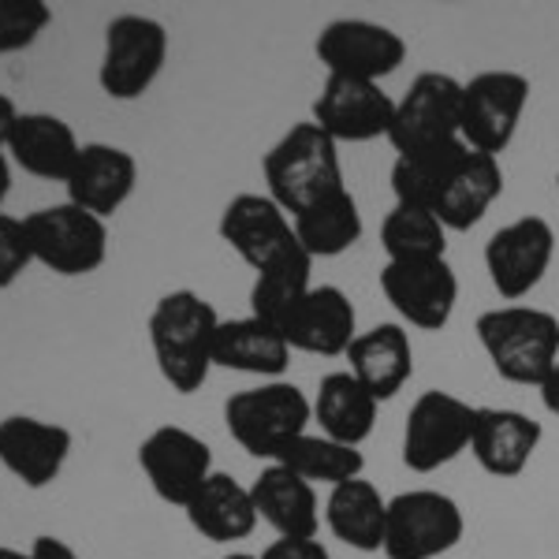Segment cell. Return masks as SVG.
<instances>
[{
  "instance_id": "cell-1",
  "label": "cell",
  "mask_w": 559,
  "mask_h": 559,
  "mask_svg": "<svg viewBox=\"0 0 559 559\" xmlns=\"http://www.w3.org/2000/svg\"><path fill=\"white\" fill-rule=\"evenodd\" d=\"M392 194L403 205L429 210L448 231H471L503 194L500 157L477 153L463 139L414 157H395Z\"/></svg>"
},
{
  "instance_id": "cell-2",
  "label": "cell",
  "mask_w": 559,
  "mask_h": 559,
  "mask_svg": "<svg viewBox=\"0 0 559 559\" xmlns=\"http://www.w3.org/2000/svg\"><path fill=\"white\" fill-rule=\"evenodd\" d=\"M221 329L213 302L198 292H168L160 295L150 313V347L157 369L179 395L198 392L210 381L213 369V340Z\"/></svg>"
},
{
  "instance_id": "cell-3",
  "label": "cell",
  "mask_w": 559,
  "mask_h": 559,
  "mask_svg": "<svg viewBox=\"0 0 559 559\" xmlns=\"http://www.w3.org/2000/svg\"><path fill=\"white\" fill-rule=\"evenodd\" d=\"M261 173H265L269 198H273L287 216H299L310 210V205H318L347 187L336 142H332L313 120L295 123V128L265 153Z\"/></svg>"
},
{
  "instance_id": "cell-4",
  "label": "cell",
  "mask_w": 559,
  "mask_h": 559,
  "mask_svg": "<svg viewBox=\"0 0 559 559\" xmlns=\"http://www.w3.org/2000/svg\"><path fill=\"white\" fill-rule=\"evenodd\" d=\"M477 340L496 373L540 388L559 358V321L537 306H500L477 318Z\"/></svg>"
},
{
  "instance_id": "cell-5",
  "label": "cell",
  "mask_w": 559,
  "mask_h": 559,
  "mask_svg": "<svg viewBox=\"0 0 559 559\" xmlns=\"http://www.w3.org/2000/svg\"><path fill=\"white\" fill-rule=\"evenodd\" d=\"M313 418V403L299 384L269 381L247 392H236L224 403V426L231 440L254 459H273L280 444L302 437Z\"/></svg>"
},
{
  "instance_id": "cell-6",
  "label": "cell",
  "mask_w": 559,
  "mask_h": 559,
  "mask_svg": "<svg viewBox=\"0 0 559 559\" xmlns=\"http://www.w3.org/2000/svg\"><path fill=\"white\" fill-rule=\"evenodd\" d=\"M31 254L57 276H86L97 273L108 258V228L102 216L79 210L71 202L45 205L23 216Z\"/></svg>"
},
{
  "instance_id": "cell-7",
  "label": "cell",
  "mask_w": 559,
  "mask_h": 559,
  "mask_svg": "<svg viewBox=\"0 0 559 559\" xmlns=\"http://www.w3.org/2000/svg\"><path fill=\"white\" fill-rule=\"evenodd\" d=\"M168 60V31L150 15H116L105 26V52L97 68V86L112 102H139L157 83Z\"/></svg>"
},
{
  "instance_id": "cell-8",
  "label": "cell",
  "mask_w": 559,
  "mask_h": 559,
  "mask_svg": "<svg viewBox=\"0 0 559 559\" xmlns=\"http://www.w3.org/2000/svg\"><path fill=\"white\" fill-rule=\"evenodd\" d=\"M459 120H463V83L444 71H421L395 102L388 142L400 157L452 146L459 142Z\"/></svg>"
},
{
  "instance_id": "cell-9",
  "label": "cell",
  "mask_w": 559,
  "mask_h": 559,
  "mask_svg": "<svg viewBox=\"0 0 559 559\" xmlns=\"http://www.w3.org/2000/svg\"><path fill=\"white\" fill-rule=\"evenodd\" d=\"M466 519L452 496L437 489H411L388 500L384 548L388 559H437L463 540Z\"/></svg>"
},
{
  "instance_id": "cell-10",
  "label": "cell",
  "mask_w": 559,
  "mask_h": 559,
  "mask_svg": "<svg viewBox=\"0 0 559 559\" xmlns=\"http://www.w3.org/2000/svg\"><path fill=\"white\" fill-rule=\"evenodd\" d=\"M530 105V79L519 71H481L463 83V120L459 139L477 153L500 157L515 139Z\"/></svg>"
},
{
  "instance_id": "cell-11",
  "label": "cell",
  "mask_w": 559,
  "mask_h": 559,
  "mask_svg": "<svg viewBox=\"0 0 559 559\" xmlns=\"http://www.w3.org/2000/svg\"><path fill=\"white\" fill-rule=\"evenodd\" d=\"M474 407L452 392L429 388L414 400L403 426V466L414 474H432L455 463L471 448Z\"/></svg>"
},
{
  "instance_id": "cell-12",
  "label": "cell",
  "mask_w": 559,
  "mask_h": 559,
  "mask_svg": "<svg viewBox=\"0 0 559 559\" xmlns=\"http://www.w3.org/2000/svg\"><path fill=\"white\" fill-rule=\"evenodd\" d=\"M556 254V231L545 216H519L485 242V269L500 299L519 302L545 280Z\"/></svg>"
},
{
  "instance_id": "cell-13",
  "label": "cell",
  "mask_w": 559,
  "mask_h": 559,
  "mask_svg": "<svg viewBox=\"0 0 559 559\" xmlns=\"http://www.w3.org/2000/svg\"><path fill=\"white\" fill-rule=\"evenodd\" d=\"M313 49L329 75L362 79V83H381L407 60V41L392 26L369 20H332L318 34Z\"/></svg>"
},
{
  "instance_id": "cell-14",
  "label": "cell",
  "mask_w": 559,
  "mask_h": 559,
  "mask_svg": "<svg viewBox=\"0 0 559 559\" xmlns=\"http://www.w3.org/2000/svg\"><path fill=\"white\" fill-rule=\"evenodd\" d=\"M139 466L157 500L187 508L213 477V452L202 437L183 426H160L139 444Z\"/></svg>"
},
{
  "instance_id": "cell-15",
  "label": "cell",
  "mask_w": 559,
  "mask_h": 559,
  "mask_svg": "<svg viewBox=\"0 0 559 559\" xmlns=\"http://www.w3.org/2000/svg\"><path fill=\"white\" fill-rule=\"evenodd\" d=\"M381 292L407 324L426 332H440L455 313L459 276L448 265V258L388 261L381 269Z\"/></svg>"
},
{
  "instance_id": "cell-16",
  "label": "cell",
  "mask_w": 559,
  "mask_h": 559,
  "mask_svg": "<svg viewBox=\"0 0 559 559\" xmlns=\"http://www.w3.org/2000/svg\"><path fill=\"white\" fill-rule=\"evenodd\" d=\"M392 120H395V102L384 94L381 83L329 75L318 102H313V123H318L336 146L340 142L388 139Z\"/></svg>"
},
{
  "instance_id": "cell-17",
  "label": "cell",
  "mask_w": 559,
  "mask_h": 559,
  "mask_svg": "<svg viewBox=\"0 0 559 559\" xmlns=\"http://www.w3.org/2000/svg\"><path fill=\"white\" fill-rule=\"evenodd\" d=\"M221 239L247 261L254 273L276 258L299 250L295 224L269 194H236L221 213Z\"/></svg>"
},
{
  "instance_id": "cell-18",
  "label": "cell",
  "mask_w": 559,
  "mask_h": 559,
  "mask_svg": "<svg viewBox=\"0 0 559 559\" xmlns=\"http://www.w3.org/2000/svg\"><path fill=\"white\" fill-rule=\"evenodd\" d=\"M71 429L41 421L31 414H12L0 421V466L26 489H49L71 455Z\"/></svg>"
},
{
  "instance_id": "cell-19",
  "label": "cell",
  "mask_w": 559,
  "mask_h": 559,
  "mask_svg": "<svg viewBox=\"0 0 559 559\" xmlns=\"http://www.w3.org/2000/svg\"><path fill=\"white\" fill-rule=\"evenodd\" d=\"M280 332H284V340L292 350L336 358V355H347V347L355 344L358 313L340 287L321 284L302 295V302L287 313V321L280 324Z\"/></svg>"
},
{
  "instance_id": "cell-20",
  "label": "cell",
  "mask_w": 559,
  "mask_h": 559,
  "mask_svg": "<svg viewBox=\"0 0 559 559\" xmlns=\"http://www.w3.org/2000/svg\"><path fill=\"white\" fill-rule=\"evenodd\" d=\"M134 183H139V165L128 150L108 146V142H86L64 187L71 205L108 221L134 194Z\"/></svg>"
},
{
  "instance_id": "cell-21",
  "label": "cell",
  "mask_w": 559,
  "mask_h": 559,
  "mask_svg": "<svg viewBox=\"0 0 559 559\" xmlns=\"http://www.w3.org/2000/svg\"><path fill=\"white\" fill-rule=\"evenodd\" d=\"M540 437H545V429L530 414L508 407H474L471 452L485 474L519 477L534 459Z\"/></svg>"
},
{
  "instance_id": "cell-22",
  "label": "cell",
  "mask_w": 559,
  "mask_h": 559,
  "mask_svg": "<svg viewBox=\"0 0 559 559\" xmlns=\"http://www.w3.org/2000/svg\"><path fill=\"white\" fill-rule=\"evenodd\" d=\"M79 150L83 146H79L71 123L52 112H20L4 146L12 165H20L34 179H49V183H68Z\"/></svg>"
},
{
  "instance_id": "cell-23",
  "label": "cell",
  "mask_w": 559,
  "mask_h": 559,
  "mask_svg": "<svg viewBox=\"0 0 559 559\" xmlns=\"http://www.w3.org/2000/svg\"><path fill=\"white\" fill-rule=\"evenodd\" d=\"M350 373L366 384V392L377 403L395 400L403 384L414 377V347L403 324H373L369 332H358L355 344L347 347Z\"/></svg>"
},
{
  "instance_id": "cell-24",
  "label": "cell",
  "mask_w": 559,
  "mask_h": 559,
  "mask_svg": "<svg viewBox=\"0 0 559 559\" xmlns=\"http://www.w3.org/2000/svg\"><path fill=\"white\" fill-rule=\"evenodd\" d=\"M258 519L276 530V537H318L321 508L310 481L292 474L287 466L269 463L250 485Z\"/></svg>"
},
{
  "instance_id": "cell-25",
  "label": "cell",
  "mask_w": 559,
  "mask_h": 559,
  "mask_svg": "<svg viewBox=\"0 0 559 559\" xmlns=\"http://www.w3.org/2000/svg\"><path fill=\"white\" fill-rule=\"evenodd\" d=\"M187 522L216 545H231V540H247L258 530V508L247 485H239L231 474L213 471L210 481L198 489V496L187 503Z\"/></svg>"
},
{
  "instance_id": "cell-26",
  "label": "cell",
  "mask_w": 559,
  "mask_h": 559,
  "mask_svg": "<svg viewBox=\"0 0 559 559\" xmlns=\"http://www.w3.org/2000/svg\"><path fill=\"white\" fill-rule=\"evenodd\" d=\"M213 366L236 369L250 377H280L292 366V347L276 324L261 318L221 321L213 340Z\"/></svg>"
},
{
  "instance_id": "cell-27",
  "label": "cell",
  "mask_w": 559,
  "mask_h": 559,
  "mask_svg": "<svg viewBox=\"0 0 559 559\" xmlns=\"http://www.w3.org/2000/svg\"><path fill=\"white\" fill-rule=\"evenodd\" d=\"M324 522L332 537L358 552H381L384 548V526H388V500L377 492L373 481L355 477L329 492L324 500Z\"/></svg>"
},
{
  "instance_id": "cell-28",
  "label": "cell",
  "mask_w": 559,
  "mask_h": 559,
  "mask_svg": "<svg viewBox=\"0 0 559 559\" xmlns=\"http://www.w3.org/2000/svg\"><path fill=\"white\" fill-rule=\"evenodd\" d=\"M377 407L381 403L366 392V384L350 369H340V373L321 377L318 400H313V418H318V426L329 440L358 448L373 432Z\"/></svg>"
},
{
  "instance_id": "cell-29",
  "label": "cell",
  "mask_w": 559,
  "mask_h": 559,
  "mask_svg": "<svg viewBox=\"0 0 559 559\" xmlns=\"http://www.w3.org/2000/svg\"><path fill=\"white\" fill-rule=\"evenodd\" d=\"M269 463L287 466V471L299 474L302 481H310V485L321 481V485H329V489H336V485H344V481H355V477H362L366 471V459L358 448L329 440L324 432L321 437H313V432L292 437L287 444L276 448Z\"/></svg>"
},
{
  "instance_id": "cell-30",
  "label": "cell",
  "mask_w": 559,
  "mask_h": 559,
  "mask_svg": "<svg viewBox=\"0 0 559 559\" xmlns=\"http://www.w3.org/2000/svg\"><path fill=\"white\" fill-rule=\"evenodd\" d=\"M292 224H295V239H299V247L313 261L340 258L344 250H350L358 239H362V213H358V202L347 187L340 194L310 205L306 213L292 216Z\"/></svg>"
},
{
  "instance_id": "cell-31",
  "label": "cell",
  "mask_w": 559,
  "mask_h": 559,
  "mask_svg": "<svg viewBox=\"0 0 559 559\" xmlns=\"http://www.w3.org/2000/svg\"><path fill=\"white\" fill-rule=\"evenodd\" d=\"M310 269L313 258L306 250H292V254L276 258L273 265H265L250 287V318H261L269 324H284L287 313L302 302V295L310 292Z\"/></svg>"
},
{
  "instance_id": "cell-32",
  "label": "cell",
  "mask_w": 559,
  "mask_h": 559,
  "mask_svg": "<svg viewBox=\"0 0 559 559\" xmlns=\"http://www.w3.org/2000/svg\"><path fill=\"white\" fill-rule=\"evenodd\" d=\"M381 247L388 261H429L444 258L448 228L429 210L395 202L381 224Z\"/></svg>"
},
{
  "instance_id": "cell-33",
  "label": "cell",
  "mask_w": 559,
  "mask_h": 559,
  "mask_svg": "<svg viewBox=\"0 0 559 559\" xmlns=\"http://www.w3.org/2000/svg\"><path fill=\"white\" fill-rule=\"evenodd\" d=\"M49 23L52 8L45 0H0V57L31 49Z\"/></svg>"
},
{
  "instance_id": "cell-34",
  "label": "cell",
  "mask_w": 559,
  "mask_h": 559,
  "mask_svg": "<svg viewBox=\"0 0 559 559\" xmlns=\"http://www.w3.org/2000/svg\"><path fill=\"white\" fill-rule=\"evenodd\" d=\"M31 265H34V254H31V239H26L23 221L0 213V292L12 287Z\"/></svg>"
},
{
  "instance_id": "cell-35",
  "label": "cell",
  "mask_w": 559,
  "mask_h": 559,
  "mask_svg": "<svg viewBox=\"0 0 559 559\" xmlns=\"http://www.w3.org/2000/svg\"><path fill=\"white\" fill-rule=\"evenodd\" d=\"M261 559H332L318 537H276Z\"/></svg>"
},
{
  "instance_id": "cell-36",
  "label": "cell",
  "mask_w": 559,
  "mask_h": 559,
  "mask_svg": "<svg viewBox=\"0 0 559 559\" xmlns=\"http://www.w3.org/2000/svg\"><path fill=\"white\" fill-rule=\"evenodd\" d=\"M31 559H79V552L68 545V540L41 534V537H34V545H31Z\"/></svg>"
},
{
  "instance_id": "cell-37",
  "label": "cell",
  "mask_w": 559,
  "mask_h": 559,
  "mask_svg": "<svg viewBox=\"0 0 559 559\" xmlns=\"http://www.w3.org/2000/svg\"><path fill=\"white\" fill-rule=\"evenodd\" d=\"M15 120H20V108H15V102L8 94H0V153L8 146V134H12Z\"/></svg>"
},
{
  "instance_id": "cell-38",
  "label": "cell",
  "mask_w": 559,
  "mask_h": 559,
  "mask_svg": "<svg viewBox=\"0 0 559 559\" xmlns=\"http://www.w3.org/2000/svg\"><path fill=\"white\" fill-rule=\"evenodd\" d=\"M540 403H545L548 414H556L559 418V358H556L552 373L545 377V384H540Z\"/></svg>"
},
{
  "instance_id": "cell-39",
  "label": "cell",
  "mask_w": 559,
  "mask_h": 559,
  "mask_svg": "<svg viewBox=\"0 0 559 559\" xmlns=\"http://www.w3.org/2000/svg\"><path fill=\"white\" fill-rule=\"evenodd\" d=\"M8 191H12V160H8V153H0V210H4Z\"/></svg>"
},
{
  "instance_id": "cell-40",
  "label": "cell",
  "mask_w": 559,
  "mask_h": 559,
  "mask_svg": "<svg viewBox=\"0 0 559 559\" xmlns=\"http://www.w3.org/2000/svg\"><path fill=\"white\" fill-rule=\"evenodd\" d=\"M0 559H31V552H23V548H12V545H0Z\"/></svg>"
},
{
  "instance_id": "cell-41",
  "label": "cell",
  "mask_w": 559,
  "mask_h": 559,
  "mask_svg": "<svg viewBox=\"0 0 559 559\" xmlns=\"http://www.w3.org/2000/svg\"><path fill=\"white\" fill-rule=\"evenodd\" d=\"M224 559H261V556H250V552H228Z\"/></svg>"
},
{
  "instance_id": "cell-42",
  "label": "cell",
  "mask_w": 559,
  "mask_h": 559,
  "mask_svg": "<svg viewBox=\"0 0 559 559\" xmlns=\"http://www.w3.org/2000/svg\"><path fill=\"white\" fill-rule=\"evenodd\" d=\"M556 191H559V176H556Z\"/></svg>"
}]
</instances>
